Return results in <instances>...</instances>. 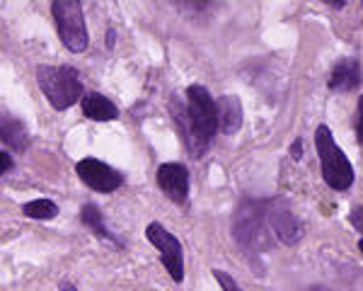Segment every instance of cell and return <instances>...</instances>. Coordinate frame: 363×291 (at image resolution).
Listing matches in <instances>:
<instances>
[{
  "mask_svg": "<svg viewBox=\"0 0 363 291\" xmlns=\"http://www.w3.org/2000/svg\"><path fill=\"white\" fill-rule=\"evenodd\" d=\"M172 114L189 153L203 158L218 131V107L213 95L203 85H189L184 90V104L172 102Z\"/></svg>",
  "mask_w": 363,
  "mask_h": 291,
  "instance_id": "cell-1",
  "label": "cell"
},
{
  "mask_svg": "<svg viewBox=\"0 0 363 291\" xmlns=\"http://www.w3.org/2000/svg\"><path fill=\"white\" fill-rule=\"evenodd\" d=\"M315 148H318L320 155L325 185L335 192H347L354 185V165L347 158V153L337 146L335 136H332V129L327 124H320L315 129Z\"/></svg>",
  "mask_w": 363,
  "mask_h": 291,
  "instance_id": "cell-2",
  "label": "cell"
},
{
  "mask_svg": "<svg viewBox=\"0 0 363 291\" xmlns=\"http://www.w3.org/2000/svg\"><path fill=\"white\" fill-rule=\"evenodd\" d=\"M269 219H267V202L245 199L240 202L233 216V236L238 246L250 253H264L272 246L269 243Z\"/></svg>",
  "mask_w": 363,
  "mask_h": 291,
  "instance_id": "cell-3",
  "label": "cell"
},
{
  "mask_svg": "<svg viewBox=\"0 0 363 291\" xmlns=\"http://www.w3.org/2000/svg\"><path fill=\"white\" fill-rule=\"evenodd\" d=\"M37 83L44 97L58 112H66L83 100V80L73 66H37Z\"/></svg>",
  "mask_w": 363,
  "mask_h": 291,
  "instance_id": "cell-4",
  "label": "cell"
},
{
  "mask_svg": "<svg viewBox=\"0 0 363 291\" xmlns=\"http://www.w3.org/2000/svg\"><path fill=\"white\" fill-rule=\"evenodd\" d=\"M51 15H54L58 37H61L63 46L73 54H83L90 44L83 17V5L78 0H54L51 3Z\"/></svg>",
  "mask_w": 363,
  "mask_h": 291,
  "instance_id": "cell-5",
  "label": "cell"
},
{
  "mask_svg": "<svg viewBox=\"0 0 363 291\" xmlns=\"http://www.w3.org/2000/svg\"><path fill=\"white\" fill-rule=\"evenodd\" d=\"M145 238H148L150 246L160 253V262L167 270V275L177 284L184 282V248H182L179 238L172 236V233H169L162 224H157V221L148 224Z\"/></svg>",
  "mask_w": 363,
  "mask_h": 291,
  "instance_id": "cell-6",
  "label": "cell"
},
{
  "mask_svg": "<svg viewBox=\"0 0 363 291\" xmlns=\"http://www.w3.org/2000/svg\"><path fill=\"white\" fill-rule=\"evenodd\" d=\"M75 172L83 180V185H87L92 192H99V194H112V192H116L124 185V175L97 158L78 160L75 163Z\"/></svg>",
  "mask_w": 363,
  "mask_h": 291,
  "instance_id": "cell-7",
  "label": "cell"
},
{
  "mask_svg": "<svg viewBox=\"0 0 363 291\" xmlns=\"http://www.w3.org/2000/svg\"><path fill=\"white\" fill-rule=\"evenodd\" d=\"M267 219H269V229L274 231V236L279 238L286 246H296L301 243V238L306 236L303 224L298 221V216L289 209V204L284 199H272L267 202Z\"/></svg>",
  "mask_w": 363,
  "mask_h": 291,
  "instance_id": "cell-8",
  "label": "cell"
},
{
  "mask_svg": "<svg viewBox=\"0 0 363 291\" xmlns=\"http://www.w3.org/2000/svg\"><path fill=\"white\" fill-rule=\"evenodd\" d=\"M157 187L174 204H186L189 199V170L182 163H162L157 168Z\"/></svg>",
  "mask_w": 363,
  "mask_h": 291,
  "instance_id": "cell-9",
  "label": "cell"
},
{
  "mask_svg": "<svg viewBox=\"0 0 363 291\" xmlns=\"http://www.w3.org/2000/svg\"><path fill=\"white\" fill-rule=\"evenodd\" d=\"M363 80V71H361V63L359 58H339L335 63L330 73V90L335 92H349V90H356Z\"/></svg>",
  "mask_w": 363,
  "mask_h": 291,
  "instance_id": "cell-10",
  "label": "cell"
},
{
  "mask_svg": "<svg viewBox=\"0 0 363 291\" xmlns=\"http://www.w3.org/2000/svg\"><path fill=\"white\" fill-rule=\"evenodd\" d=\"M0 138H3V146L15 153H25L32 143V136H29L27 126L22 124L17 116L3 112V119H0Z\"/></svg>",
  "mask_w": 363,
  "mask_h": 291,
  "instance_id": "cell-11",
  "label": "cell"
},
{
  "mask_svg": "<svg viewBox=\"0 0 363 291\" xmlns=\"http://www.w3.org/2000/svg\"><path fill=\"white\" fill-rule=\"evenodd\" d=\"M80 107H83V114L87 119L92 121H114L119 119V107L109 100V97H104L102 92L97 90H90L83 95V100H80Z\"/></svg>",
  "mask_w": 363,
  "mask_h": 291,
  "instance_id": "cell-12",
  "label": "cell"
},
{
  "mask_svg": "<svg viewBox=\"0 0 363 291\" xmlns=\"http://www.w3.org/2000/svg\"><path fill=\"white\" fill-rule=\"evenodd\" d=\"M218 107V129L225 133V136H233V133L240 131L242 126V104L235 95H223L216 102Z\"/></svg>",
  "mask_w": 363,
  "mask_h": 291,
  "instance_id": "cell-13",
  "label": "cell"
},
{
  "mask_svg": "<svg viewBox=\"0 0 363 291\" xmlns=\"http://www.w3.org/2000/svg\"><path fill=\"white\" fill-rule=\"evenodd\" d=\"M80 221L90 229L95 236L99 238V241H104V243H112L114 248H124V243L119 241V238L114 236V233H109V229L104 226V216H102V209L97 207V204H92V202H87L83 204V209H80Z\"/></svg>",
  "mask_w": 363,
  "mask_h": 291,
  "instance_id": "cell-14",
  "label": "cell"
},
{
  "mask_svg": "<svg viewBox=\"0 0 363 291\" xmlns=\"http://www.w3.org/2000/svg\"><path fill=\"white\" fill-rule=\"evenodd\" d=\"M22 214L37 221H51L58 216V204L51 199H34L22 204Z\"/></svg>",
  "mask_w": 363,
  "mask_h": 291,
  "instance_id": "cell-15",
  "label": "cell"
},
{
  "mask_svg": "<svg viewBox=\"0 0 363 291\" xmlns=\"http://www.w3.org/2000/svg\"><path fill=\"white\" fill-rule=\"evenodd\" d=\"M213 277H216V282L220 284V289H223V291H242V289H240V284L235 282V279H233V277L228 275V272H223V270H213Z\"/></svg>",
  "mask_w": 363,
  "mask_h": 291,
  "instance_id": "cell-16",
  "label": "cell"
},
{
  "mask_svg": "<svg viewBox=\"0 0 363 291\" xmlns=\"http://www.w3.org/2000/svg\"><path fill=\"white\" fill-rule=\"evenodd\" d=\"M356 138L363 146V95L359 97V104H356Z\"/></svg>",
  "mask_w": 363,
  "mask_h": 291,
  "instance_id": "cell-17",
  "label": "cell"
},
{
  "mask_svg": "<svg viewBox=\"0 0 363 291\" xmlns=\"http://www.w3.org/2000/svg\"><path fill=\"white\" fill-rule=\"evenodd\" d=\"M349 221H351V226L363 236V207H356L354 212L349 214Z\"/></svg>",
  "mask_w": 363,
  "mask_h": 291,
  "instance_id": "cell-18",
  "label": "cell"
},
{
  "mask_svg": "<svg viewBox=\"0 0 363 291\" xmlns=\"http://www.w3.org/2000/svg\"><path fill=\"white\" fill-rule=\"evenodd\" d=\"M10 170H13V155L8 150H3L0 153V175H8Z\"/></svg>",
  "mask_w": 363,
  "mask_h": 291,
  "instance_id": "cell-19",
  "label": "cell"
},
{
  "mask_svg": "<svg viewBox=\"0 0 363 291\" xmlns=\"http://www.w3.org/2000/svg\"><path fill=\"white\" fill-rule=\"evenodd\" d=\"M291 158H294V160L303 158V138H296L294 146H291Z\"/></svg>",
  "mask_w": 363,
  "mask_h": 291,
  "instance_id": "cell-20",
  "label": "cell"
},
{
  "mask_svg": "<svg viewBox=\"0 0 363 291\" xmlns=\"http://www.w3.org/2000/svg\"><path fill=\"white\" fill-rule=\"evenodd\" d=\"M61 291H78V287L70 284V282H61Z\"/></svg>",
  "mask_w": 363,
  "mask_h": 291,
  "instance_id": "cell-21",
  "label": "cell"
},
{
  "mask_svg": "<svg viewBox=\"0 0 363 291\" xmlns=\"http://www.w3.org/2000/svg\"><path fill=\"white\" fill-rule=\"evenodd\" d=\"M112 46H114V32L109 29L107 32V49H112Z\"/></svg>",
  "mask_w": 363,
  "mask_h": 291,
  "instance_id": "cell-22",
  "label": "cell"
},
{
  "mask_svg": "<svg viewBox=\"0 0 363 291\" xmlns=\"http://www.w3.org/2000/svg\"><path fill=\"white\" fill-rule=\"evenodd\" d=\"M308 291H330L327 287H322V284H313V287H310Z\"/></svg>",
  "mask_w": 363,
  "mask_h": 291,
  "instance_id": "cell-23",
  "label": "cell"
},
{
  "mask_svg": "<svg viewBox=\"0 0 363 291\" xmlns=\"http://www.w3.org/2000/svg\"><path fill=\"white\" fill-rule=\"evenodd\" d=\"M359 250H361V253H363V238H361V241H359Z\"/></svg>",
  "mask_w": 363,
  "mask_h": 291,
  "instance_id": "cell-24",
  "label": "cell"
}]
</instances>
